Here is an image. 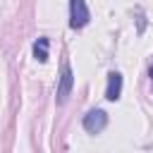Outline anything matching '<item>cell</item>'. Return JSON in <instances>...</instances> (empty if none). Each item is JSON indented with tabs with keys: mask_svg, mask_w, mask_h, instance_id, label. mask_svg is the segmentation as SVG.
Returning <instances> with one entry per match:
<instances>
[{
	"mask_svg": "<svg viewBox=\"0 0 153 153\" xmlns=\"http://www.w3.org/2000/svg\"><path fill=\"white\" fill-rule=\"evenodd\" d=\"M91 19V12L84 0H69V26L72 29H84Z\"/></svg>",
	"mask_w": 153,
	"mask_h": 153,
	"instance_id": "1",
	"label": "cell"
},
{
	"mask_svg": "<svg viewBox=\"0 0 153 153\" xmlns=\"http://www.w3.org/2000/svg\"><path fill=\"white\" fill-rule=\"evenodd\" d=\"M72 86H74V74H72V67L65 65L62 67V74H60V84H57V96H55L60 105L67 103V98L72 93Z\"/></svg>",
	"mask_w": 153,
	"mask_h": 153,
	"instance_id": "2",
	"label": "cell"
},
{
	"mask_svg": "<svg viewBox=\"0 0 153 153\" xmlns=\"http://www.w3.org/2000/svg\"><path fill=\"white\" fill-rule=\"evenodd\" d=\"M105 124H108V115L103 110H91L84 115V129L88 134H100L105 129Z\"/></svg>",
	"mask_w": 153,
	"mask_h": 153,
	"instance_id": "3",
	"label": "cell"
},
{
	"mask_svg": "<svg viewBox=\"0 0 153 153\" xmlns=\"http://www.w3.org/2000/svg\"><path fill=\"white\" fill-rule=\"evenodd\" d=\"M120 96H122V74L110 72L108 74V86H105V98L110 103H115V100H120Z\"/></svg>",
	"mask_w": 153,
	"mask_h": 153,
	"instance_id": "4",
	"label": "cell"
},
{
	"mask_svg": "<svg viewBox=\"0 0 153 153\" xmlns=\"http://www.w3.org/2000/svg\"><path fill=\"white\" fill-rule=\"evenodd\" d=\"M33 57L38 62H45L48 60V38H38L33 43Z\"/></svg>",
	"mask_w": 153,
	"mask_h": 153,
	"instance_id": "5",
	"label": "cell"
},
{
	"mask_svg": "<svg viewBox=\"0 0 153 153\" xmlns=\"http://www.w3.org/2000/svg\"><path fill=\"white\" fill-rule=\"evenodd\" d=\"M148 74H151V79H153V67H151V72H148Z\"/></svg>",
	"mask_w": 153,
	"mask_h": 153,
	"instance_id": "6",
	"label": "cell"
}]
</instances>
